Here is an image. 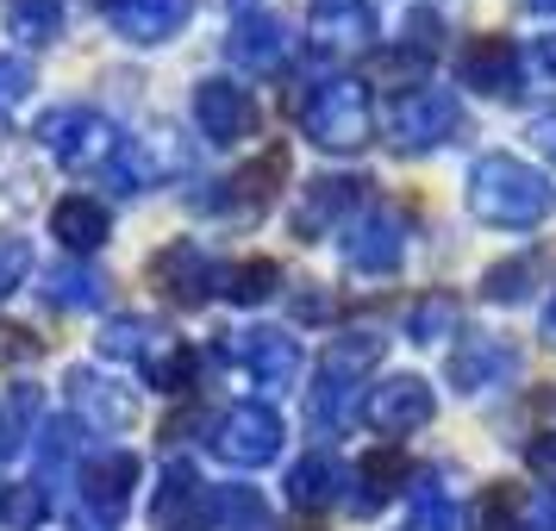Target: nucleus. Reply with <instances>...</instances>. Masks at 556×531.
<instances>
[]
</instances>
